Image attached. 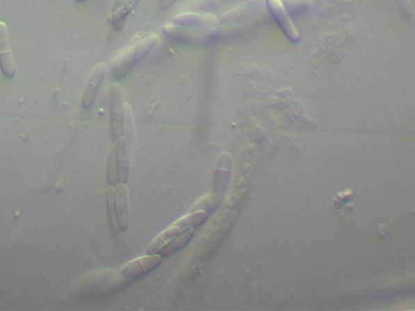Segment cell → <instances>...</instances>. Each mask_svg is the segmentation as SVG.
Listing matches in <instances>:
<instances>
[{"mask_svg":"<svg viewBox=\"0 0 415 311\" xmlns=\"http://www.w3.org/2000/svg\"><path fill=\"white\" fill-rule=\"evenodd\" d=\"M207 212L204 211L194 212L192 214L182 217V218L169 227L168 230L163 231L162 234L156 237L152 243L148 246L147 253L154 255L160 253L165 245H168L170 241L181 234L184 230L190 228V227L201 225L207 219Z\"/></svg>","mask_w":415,"mask_h":311,"instance_id":"obj_1","label":"cell"},{"mask_svg":"<svg viewBox=\"0 0 415 311\" xmlns=\"http://www.w3.org/2000/svg\"><path fill=\"white\" fill-rule=\"evenodd\" d=\"M268 8L278 26L284 32L291 42H298L300 40L299 31L293 22L290 13L283 5L282 0H267Z\"/></svg>","mask_w":415,"mask_h":311,"instance_id":"obj_2","label":"cell"},{"mask_svg":"<svg viewBox=\"0 0 415 311\" xmlns=\"http://www.w3.org/2000/svg\"><path fill=\"white\" fill-rule=\"evenodd\" d=\"M140 38L135 36L126 47L115 56L112 63V73L117 79H123L133 67L136 61V47Z\"/></svg>","mask_w":415,"mask_h":311,"instance_id":"obj_3","label":"cell"},{"mask_svg":"<svg viewBox=\"0 0 415 311\" xmlns=\"http://www.w3.org/2000/svg\"><path fill=\"white\" fill-rule=\"evenodd\" d=\"M0 67L5 77L13 78L16 75L17 67L10 47L8 29L3 22L0 23Z\"/></svg>","mask_w":415,"mask_h":311,"instance_id":"obj_4","label":"cell"},{"mask_svg":"<svg viewBox=\"0 0 415 311\" xmlns=\"http://www.w3.org/2000/svg\"><path fill=\"white\" fill-rule=\"evenodd\" d=\"M123 88L116 83L111 88V132L114 140L119 139L122 131V116H123Z\"/></svg>","mask_w":415,"mask_h":311,"instance_id":"obj_5","label":"cell"},{"mask_svg":"<svg viewBox=\"0 0 415 311\" xmlns=\"http://www.w3.org/2000/svg\"><path fill=\"white\" fill-rule=\"evenodd\" d=\"M161 263H162V256L159 255L154 254L143 256V257L136 259L127 264L122 269V273L126 278H138V276L149 273V271L157 268Z\"/></svg>","mask_w":415,"mask_h":311,"instance_id":"obj_6","label":"cell"},{"mask_svg":"<svg viewBox=\"0 0 415 311\" xmlns=\"http://www.w3.org/2000/svg\"><path fill=\"white\" fill-rule=\"evenodd\" d=\"M106 71L105 63L97 64L94 70H92L90 77L89 82L87 83L84 96H83L82 106L86 110H89L94 104L97 92L104 80Z\"/></svg>","mask_w":415,"mask_h":311,"instance_id":"obj_7","label":"cell"},{"mask_svg":"<svg viewBox=\"0 0 415 311\" xmlns=\"http://www.w3.org/2000/svg\"><path fill=\"white\" fill-rule=\"evenodd\" d=\"M163 31L165 36L184 42H199L206 38V34L199 32L196 29L172 23L165 26Z\"/></svg>","mask_w":415,"mask_h":311,"instance_id":"obj_8","label":"cell"},{"mask_svg":"<svg viewBox=\"0 0 415 311\" xmlns=\"http://www.w3.org/2000/svg\"><path fill=\"white\" fill-rule=\"evenodd\" d=\"M115 201L119 225L121 230H125L129 225V203L128 187L124 184L116 186Z\"/></svg>","mask_w":415,"mask_h":311,"instance_id":"obj_9","label":"cell"},{"mask_svg":"<svg viewBox=\"0 0 415 311\" xmlns=\"http://www.w3.org/2000/svg\"><path fill=\"white\" fill-rule=\"evenodd\" d=\"M172 24L186 27L211 26L217 24L216 18L209 15L182 13L172 18Z\"/></svg>","mask_w":415,"mask_h":311,"instance_id":"obj_10","label":"cell"},{"mask_svg":"<svg viewBox=\"0 0 415 311\" xmlns=\"http://www.w3.org/2000/svg\"><path fill=\"white\" fill-rule=\"evenodd\" d=\"M128 141L125 137H120L116 147L117 169L120 184L128 181L130 172V161L128 150Z\"/></svg>","mask_w":415,"mask_h":311,"instance_id":"obj_11","label":"cell"},{"mask_svg":"<svg viewBox=\"0 0 415 311\" xmlns=\"http://www.w3.org/2000/svg\"><path fill=\"white\" fill-rule=\"evenodd\" d=\"M194 232L195 229L193 227H190V228L184 230L181 234H179L177 238L164 246L162 250L160 251V255L162 257H168L170 255L178 253L192 239Z\"/></svg>","mask_w":415,"mask_h":311,"instance_id":"obj_12","label":"cell"},{"mask_svg":"<svg viewBox=\"0 0 415 311\" xmlns=\"http://www.w3.org/2000/svg\"><path fill=\"white\" fill-rule=\"evenodd\" d=\"M140 1V0H128V2L122 4L120 7L117 8L114 13L110 15L108 18H107V22L113 24V26L121 24L131 11L138 6Z\"/></svg>","mask_w":415,"mask_h":311,"instance_id":"obj_13","label":"cell"},{"mask_svg":"<svg viewBox=\"0 0 415 311\" xmlns=\"http://www.w3.org/2000/svg\"><path fill=\"white\" fill-rule=\"evenodd\" d=\"M106 205L110 217V222L112 232L115 234L119 233L120 227L119 225L118 214H117L115 189L113 187H109L106 192Z\"/></svg>","mask_w":415,"mask_h":311,"instance_id":"obj_14","label":"cell"},{"mask_svg":"<svg viewBox=\"0 0 415 311\" xmlns=\"http://www.w3.org/2000/svg\"><path fill=\"white\" fill-rule=\"evenodd\" d=\"M122 130L124 131L126 139L131 144L134 138V125L133 112L129 103L123 104V116H122Z\"/></svg>","mask_w":415,"mask_h":311,"instance_id":"obj_15","label":"cell"},{"mask_svg":"<svg viewBox=\"0 0 415 311\" xmlns=\"http://www.w3.org/2000/svg\"><path fill=\"white\" fill-rule=\"evenodd\" d=\"M159 38L156 34H152L147 38L140 40L136 47V61L139 62L152 51L153 49L158 45Z\"/></svg>","mask_w":415,"mask_h":311,"instance_id":"obj_16","label":"cell"},{"mask_svg":"<svg viewBox=\"0 0 415 311\" xmlns=\"http://www.w3.org/2000/svg\"><path fill=\"white\" fill-rule=\"evenodd\" d=\"M282 2L289 13H300L311 7V0H284Z\"/></svg>","mask_w":415,"mask_h":311,"instance_id":"obj_17","label":"cell"},{"mask_svg":"<svg viewBox=\"0 0 415 311\" xmlns=\"http://www.w3.org/2000/svg\"><path fill=\"white\" fill-rule=\"evenodd\" d=\"M217 197L214 195H209L204 197L201 200H199L196 205H195L191 211L193 212L197 211L208 212L214 209L217 205Z\"/></svg>","mask_w":415,"mask_h":311,"instance_id":"obj_18","label":"cell"},{"mask_svg":"<svg viewBox=\"0 0 415 311\" xmlns=\"http://www.w3.org/2000/svg\"><path fill=\"white\" fill-rule=\"evenodd\" d=\"M108 180L111 184H116L118 180V169H117L116 149L112 147L108 160Z\"/></svg>","mask_w":415,"mask_h":311,"instance_id":"obj_19","label":"cell"},{"mask_svg":"<svg viewBox=\"0 0 415 311\" xmlns=\"http://www.w3.org/2000/svg\"><path fill=\"white\" fill-rule=\"evenodd\" d=\"M175 0H158L159 6L163 10H168L172 6Z\"/></svg>","mask_w":415,"mask_h":311,"instance_id":"obj_20","label":"cell"},{"mask_svg":"<svg viewBox=\"0 0 415 311\" xmlns=\"http://www.w3.org/2000/svg\"><path fill=\"white\" fill-rule=\"evenodd\" d=\"M125 1H126V0H116V3L115 5L116 8H118L120 6V5L123 4Z\"/></svg>","mask_w":415,"mask_h":311,"instance_id":"obj_21","label":"cell"},{"mask_svg":"<svg viewBox=\"0 0 415 311\" xmlns=\"http://www.w3.org/2000/svg\"><path fill=\"white\" fill-rule=\"evenodd\" d=\"M75 1L77 3H85L87 1H90V0H75Z\"/></svg>","mask_w":415,"mask_h":311,"instance_id":"obj_22","label":"cell"}]
</instances>
